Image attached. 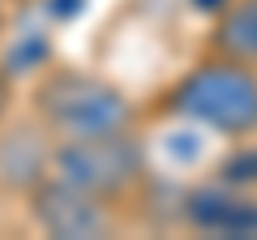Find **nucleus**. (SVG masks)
<instances>
[{
    "label": "nucleus",
    "mask_w": 257,
    "mask_h": 240,
    "mask_svg": "<svg viewBox=\"0 0 257 240\" xmlns=\"http://www.w3.org/2000/svg\"><path fill=\"white\" fill-rule=\"evenodd\" d=\"M9 35V5H5V0H0V39Z\"/></svg>",
    "instance_id": "9"
},
{
    "label": "nucleus",
    "mask_w": 257,
    "mask_h": 240,
    "mask_svg": "<svg viewBox=\"0 0 257 240\" xmlns=\"http://www.w3.org/2000/svg\"><path fill=\"white\" fill-rule=\"evenodd\" d=\"M52 172L73 180L77 189L94 193L99 202H107L116 210L128 197L142 193L150 163H146V146H142L138 129H120V133H103V138L56 142Z\"/></svg>",
    "instance_id": "3"
},
{
    "label": "nucleus",
    "mask_w": 257,
    "mask_h": 240,
    "mask_svg": "<svg viewBox=\"0 0 257 240\" xmlns=\"http://www.w3.org/2000/svg\"><path fill=\"white\" fill-rule=\"evenodd\" d=\"M30 116L52 142H82L103 133L138 129V103L111 77L82 65H43L30 86Z\"/></svg>",
    "instance_id": "2"
},
{
    "label": "nucleus",
    "mask_w": 257,
    "mask_h": 240,
    "mask_svg": "<svg viewBox=\"0 0 257 240\" xmlns=\"http://www.w3.org/2000/svg\"><path fill=\"white\" fill-rule=\"evenodd\" d=\"M5 5H35V0H5Z\"/></svg>",
    "instance_id": "10"
},
{
    "label": "nucleus",
    "mask_w": 257,
    "mask_h": 240,
    "mask_svg": "<svg viewBox=\"0 0 257 240\" xmlns=\"http://www.w3.org/2000/svg\"><path fill=\"white\" fill-rule=\"evenodd\" d=\"M52 150H56L52 133L35 116L18 120V125L5 120L0 125V185L26 193L35 180H43L52 172Z\"/></svg>",
    "instance_id": "6"
},
{
    "label": "nucleus",
    "mask_w": 257,
    "mask_h": 240,
    "mask_svg": "<svg viewBox=\"0 0 257 240\" xmlns=\"http://www.w3.org/2000/svg\"><path fill=\"white\" fill-rule=\"evenodd\" d=\"M22 197H26L30 223L56 240H94V236H111V227H116V214L107 202H99L94 193L77 189L73 180H64L56 172L35 180Z\"/></svg>",
    "instance_id": "4"
},
{
    "label": "nucleus",
    "mask_w": 257,
    "mask_h": 240,
    "mask_svg": "<svg viewBox=\"0 0 257 240\" xmlns=\"http://www.w3.org/2000/svg\"><path fill=\"white\" fill-rule=\"evenodd\" d=\"M180 219L202 236H257V193L214 176L180 197Z\"/></svg>",
    "instance_id": "5"
},
{
    "label": "nucleus",
    "mask_w": 257,
    "mask_h": 240,
    "mask_svg": "<svg viewBox=\"0 0 257 240\" xmlns=\"http://www.w3.org/2000/svg\"><path fill=\"white\" fill-rule=\"evenodd\" d=\"M13 99H18V86H13V77L0 69V125L13 116Z\"/></svg>",
    "instance_id": "8"
},
{
    "label": "nucleus",
    "mask_w": 257,
    "mask_h": 240,
    "mask_svg": "<svg viewBox=\"0 0 257 240\" xmlns=\"http://www.w3.org/2000/svg\"><path fill=\"white\" fill-rule=\"evenodd\" d=\"M159 111L223 142L257 138V69L206 52L167 86Z\"/></svg>",
    "instance_id": "1"
},
{
    "label": "nucleus",
    "mask_w": 257,
    "mask_h": 240,
    "mask_svg": "<svg viewBox=\"0 0 257 240\" xmlns=\"http://www.w3.org/2000/svg\"><path fill=\"white\" fill-rule=\"evenodd\" d=\"M206 52H219L227 60L257 69V0H227L210 26Z\"/></svg>",
    "instance_id": "7"
}]
</instances>
